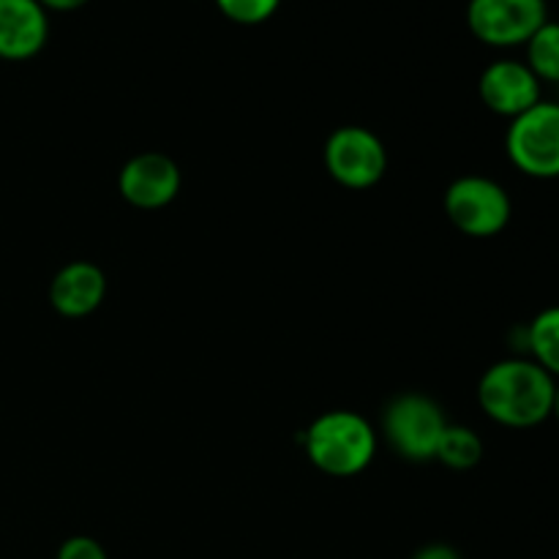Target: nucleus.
Segmentation results:
<instances>
[{
  "mask_svg": "<svg viewBox=\"0 0 559 559\" xmlns=\"http://www.w3.org/2000/svg\"><path fill=\"white\" fill-rule=\"evenodd\" d=\"M557 380L533 358H506L484 371L478 404L495 424L508 429H533L551 418Z\"/></svg>",
  "mask_w": 559,
  "mask_h": 559,
  "instance_id": "obj_1",
  "label": "nucleus"
},
{
  "mask_svg": "<svg viewBox=\"0 0 559 559\" xmlns=\"http://www.w3.org/2000/svg\"><path fill=\"white\" fill-rule=\"evenodd\" d=\"M306 456L331 478L360 475L377 456V431L353 409H331L320 415L304 435Z\"/></svg>",
  "mask_w": 559,
  "mask_h": 559,
  "instance_id": "obj_2",
  "label": "nucleus"
},
{
  "mask_svg": "<svg viewBox=\"0 0 559 559\" xmlns=\"http://www.w3.org/2000/svg\"><path fill=\"white\" fill-rule=\"evenodd\" d=\"M506 153L513 167L535 180L559 178V102H544L511 120Z\"/></svg>",
  "mask_w": 559,
  "mask_h": 559,
  "instance_id": "obj_3",
  "label": "nucleus"
},
{
  "mask_svg": "<svg viewBox=\"0 0 559 559\" xmlns=\"http://www.w3.org/2000/svg\"><path fill=\"white\" fill-rule=\"evenodd\" d=\"M442 207L448 222L469 238H495L513 216L508 191L484 175H464L453 180L442 197Z\"/></svg>",
  "mask_w": 559,
  "mask_h": 559,
  "instance_id": "obj_4",
  "label": "nucleus"
},
{
  "mask_svg": "<svg viewBox=\"0 0 559 559\" xmlns=\"http://www.w3.org/2000/svg\"><path fill=\"white\" fill-rule=\"evenodd\" d=\"M448 420L440 404L424 393H402L391 399L382 413V431L393 451L407 462H429L435 459L437 442L445 431Z\"/></svg>",
  "mask_w": 559,
  "mask_h": 559,
  "instance_id": "obj_5",
  "label": "nucleus"
},
{
  "mask_svg": "<svg viewBox=\"0 0 559 559\" xmlns=\"http://www.w3.org/2000/svg\"><path fill=\"white\" fill-rule=\"evenodd\" d=\"M546 20H549L546 0H469L467 3L469 33L486 47H524Z\"/></svg>",
  "mask_w": 559,
  "mask_h": 559,
  "instance_id": "obj_6",
  "label": "nucleus"
},
{
  "mask_svg": "<svg viewBox=\"0 0 559 559\" xmlns=\"http://www.w3.org/2000/svg\"><path fill=\"white\" fill-rule=\"evenodd\" d=\"M325 167L344 189H371L388 173V151L364 126H342L325 142Z\"/></svg>",
  "mask_w": 559,
  "mask_h": 559,
  "instance_id": "obj_7",
  "label": "nucleus"
},
{
  "mask_svg": "<svg viewBox=\"0 0 559 559\" xmlns=\"http://www.w3.org/2000/svg\"><path fill=\"white\" fill-rule=\"evenodd\" d=\"M540 85L544 82L530 71L524 60L500 58L484 69L478 80V93L486 109L513 120L540 102Z\"/></svg>",
  "mask_w": 559,
  "mask_h": 559,
  "instance_id": "obj_8",
  "label": "nucleus"
},
{
  "mask_svg": "<svg viewBox=\"0 0 559 559\" xmlns=\"http://www.w3.org/2000/svg\"><path fill=\"white\" fill-rule=\"evenodd\" d=\"M118 191L140 211H158L180 191V169L164 153H140L129 158L118 175Z\"/></svg>",
  "mask_w": 559,
  "mask_h": 559,
  "instance_id": "obj_9",
  "label": "nucleus"
},
{
  "mask_svg": "<svg viewBox=\"0 0 559 559\" xmlns=\"http://www.w3.org/2000/svg\"><path fill=\"white\" fill-rule=\"evenodd\" d=\"M49 38V16L38 0H0V60H31Z\"/></svg>",
  "mask_w": 559,
  "mask_h": 559,
  "instance_id": "obj_10",
  "label": "nucleus"
},
{
  "mask_svg": "<svg viewBox=\"0 0 559 559\" xmlns=\"http://www.w3.org/2000/svg\"><path fill=\"white\" fill-rule=\"evenodd\" d=\"M107 298V276L98 265L85 260L69 262L55 273L49 284V304L60 317L80 320L93 314Z\"/></svg>",
  "mask_w": 559,
  "mask_h": 559,
  "instance_id": "obj_11",
  "label": "nucleus"
},
{
  "mask_svg": "<svg viewBox=\"0 0 559 559\" xmlns=\"http://www.w3.org/2000/svg\"><path fill=\"white\" fill-rule=\"evenodd\" d=\"M524 344L535 364L559 380V306H549L524 328Z\"/></svg>",
  "mask_w": 559,
  "mask_h": 559,
  "instance_id": "obj_12",
  "label": "nucleus"
},
{
  "mask_svg": "<svg viewBox=\"0 0 559 559\" xmlns=\"http://www.w3.org/2000/svg\"><path fill=\"white\" fill-rule=\"evenodd\" d=\"M435 459L445 464L448 469H473L484 459V442L469 426L448 424L440 442H437Z\"/></svg>",
  "mask_w": 559,
  "mask_h": 559,
  "instance_id": "obj_13",
  "label": "nucleus"
},
{
  "mask_svg": "<svg viewBox=\"0 0 559 559\" xmlns=\"http://www.w3.org/2000/svg\"><path fill=\"white\" fill-rule=\"evenodd\" d=\"M524 47H527V60L524 63L530 66V71L540 82L559 85V22L546 20Z\"/></svg>",
  "mask_w": 559,
  "mask_h": 559,
  "instance_id": "obj_14",
  "label": "nucleus"
},
{
  "mask_svg": "<svg viewBox=\"0 0 559 559\" xmlns=\"http://www.w3.org/2000/svg\"><path fill=\"white\" fill-rule=\"evenodd\" d=\"M218 11L238 25H262L278 11L282 0H216Z\"/></svg>",
  "mask_w": 559,
  "mask_h": 559,
  "instance_id": "obj_15",
  "label": "nucleus"
},
{
  "mask_svg": "<svg viewBox=\"0 0 559 559\" xmlns=\"http://www.w3.org/2000/svg\"><path fill=\"white\" fill-rule=\"evenodd\" d=\"M55 559H109L107 549L91 535H71L60 544Z\"/></svg>",
  "mask_w": 559,
  "mask_h": 559,
  "instance_id": "obj_16",
  "label": "nucleus"
},
{
  "mask_svg": "<svg viewBox=\"0 0 559 559\" xmlns=\"http://www.w3.org/2000/svg\"><path fill=\"white\" fill-rule=\"evenodd\" d=\"M413 559H462V555L448 544H426L424 549L415 551Z\"/></svg>",
  "mask_w": 559,
  "mask_h": 559,
  "instance_id": "obj_17",
  "label": "nucleus"
},
{
  "mask_svg": "<svg viewBox=\"0 0 559 559\" xmlns=\"http://www.w3.org/2000/svg\"><path fill=\"white\" fill-rule=\"evenodd\" d=\"M44 11H58V14H69V11H80L91 0H38Z\"/></svg>",
  "mask_w": 559,
  "mask_h": 559,
  "instance_id": "obj_18",
  "label": "nucleus"
},
{
  "mask_svg": "<svg viewBox=\"0 0 559 559\" xmlns=\"http://www.w3.org/2000/svg\"><path fill=\"white\" fill-rule=\"evenodd\" d=\"M551 418H557V424H559V385H557V393H555V407H551Z\"/></svg>",
  "mask_w": 559,
  "mask_h": 559,
  "instance_id": "obj_19",
  "label": "nucleus"
}]
</instances>
